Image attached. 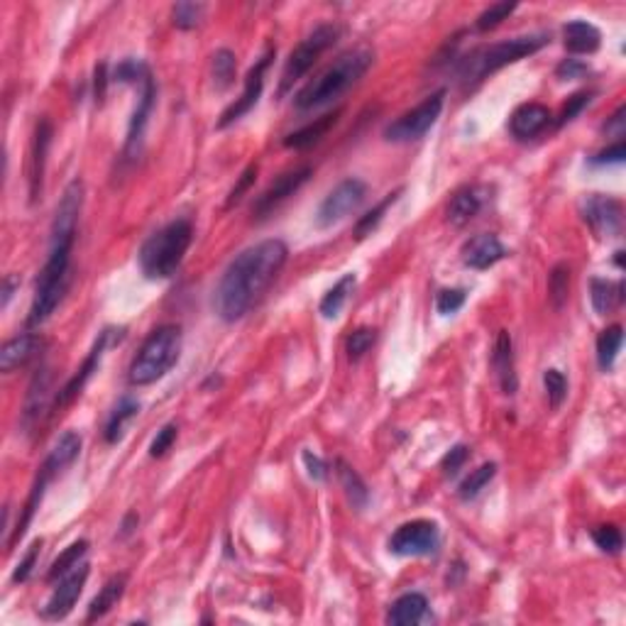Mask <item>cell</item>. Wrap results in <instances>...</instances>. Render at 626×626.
<instances>
[{"label": "cell", "instance_id": "6da1fadb", "mask_svg": "<svg viewBox=\"0 0 626 626\" xmlns=\"http://www.w3.org/2000/svg\"><path fill=\"white\" fill-rule=\"evenodd\" d=\"M289 247L277 237L262 240L237 255L218 282L213 306L220 321L235 323L257 306L272 287L282 267L287 264Z\"/></svg>", "mask_w": 626, "mask_h": 626}, {"label": "cell", "instance_id": "7a4b0ae2", "mask_svg": "<svg viewBox=\"0 0 626 626\" xmlns=\"http://www.w3.org/2000/svg\"><path fill=\"white\" fill-rule=\"evenodd\" d=\"M374 64V52L370 47H355L350 52L340 54L328 69H323L311 78L299 94L294 103L299 111H316L323 105H331L340 96H345L360 78L365 76Z\"/></svg>", "mask_w": 626, "mask_h": 626}, {"label": "cell", "instance_id": "3957f363", "mask_svg": "<svg viewBox=\"0 0 626 626\" xmlns=\"http://www.w3.org/2000/svg\"><path fill=\"white\" fill-rule=\"evenodd\" d=\"M74 237L76 235H52L49 257H47L42 272L37 277L32 306H30V313H27V328H40L52 316L61 299H64V291L69 287V264L71 250H74Z\"/></svg>", "mask_w": 626, "mask_h": 626}, {"label": "cell", "instance_id": "277c9868", "mask_svg": "<svg viewBox=\"0 0 626 626\" xmlns=\"http://www.w3.org/2000/svg\"><path fill=\"white\" fill-rule=\"evenodd\" d=\"M193 240V226L186 218H176L162 230L152 233L139 247V270L148 279L174 277L182 267L183 255L189 253Z\"/></svg>", "mask_w": 626, "mask_h": 626}, {"label": "cell", "instance_id": "5b68a950", "mask_svg": "<svg viewBox=\"0 0 626 626\" xmlns=\"http://www.w3.org/2000/svg\"><path fill=\"white\" fill-rule=\"evenodd\" d=\"M550 42V37L546 32H536V35H522L512 37V40H505V42L489 44V47H482V49H475L470 52L465 59L458 61V76L465 86H472V84H479L485 81L489 74L505 69L509 64L519 59H526L531 54H536L539 49H543L546 44Z\"/></svg>", "mask_w": 626, "mask_h": 626}, {"label": "cell", "instance_id": "8992f818", "mask_svg": "<svg viewBox=\"0 0 626 626\" xmlns=\"http://www.w3.org/2000/svg\"><path fill=\"white\" fill-rule=\"evenodd\" d=\"M179 353H182V328L176 323L159 326L149 333L142 348L138 350V355L132 357L128 380L135 387H148L162 380L176 365Z\"/></svg>", "mask_w": 626, "mask_h": 626}, {"label": "cell", "instance_id": "52a82bcc", "mask_svg": "<svg viewBox=\"0 0 626 626\" xmlns=\"http://www.w3.org/2000/svg\"><path fill=\"white\" fill-rule=\"evenodd\" d=\"M113 78H118L121 84H135L139 88L138 91V105H135V113L130 118V128H128V139H125V156L132 159V156L139 155V148H142V139H145V128H148L149 113L155 108L156 88L155 78L149 74V67L145 61L139 59H125L118 64Z\"/></svg>", "mask_w": 626, "mask_h": 626}, {"label": "cell", "instance_id": "ba28073f", "mask_svg": "<svg viewBox=\"0 0 626 626\" xmlns=\"http://www.w3.org/2000/svg\"><path fill=\"white\" fill-rule=\"evenodd\" d=\"M340 37V27L335 25H318L313 32L296 44V49L289 54L287 64H284V71H282V81H279V96H284L287 91L294 88V84L299 78H304L309 74L313 64L318 61L326 49H331L335 40Z\"/></svg>", "mask_w": 626, "mask_h": 626}, {"label": "cell", "instance_id": "9c48e42d", "mask_svg": "<svg viewBox=\"0 0 626 626\" xmlns=\"http://www.w3.org/2000/svg\"><path fill=\"white\" fill-rule=\"evenodd\" d=\"M445 103V91H435L428 98H424L421 103L414 105L411 111L401 113L397 121H391L384 128V139L387 142H397V145H407V142H416L426 135L435 125V121L441 118Z\"/></svg>", "mask_w": 626, "mask_h": 626}, {"label": "cell", "instance_id": "30bf717a", "mask_svg": "<svg viewBox=\"0 0 626 626\" xmlns=\"http://www.w3.org/2000/svg\"><path fill=\"white\" fill-rule=\"evenodd\" d=\"M438 546H441V531H438V523L428 522V519L401 523L389 539V550L401 558L434 556Z\"/></svg>", "mask_w": 626, "mask_h": 626}, {"label": "cell", "instance_id": "8fae6325", "mask_svg": "<svg viewBox=\"0 0 626 626\" xmlns=\"http://www.w3.org/2000/svg\"><path fill=\"white\" fill-rule=\"evenodd\" d=\"M367 199V183L360 179H343V182L333 189L318 206L316 213V223L318 228H331L340 220H345L350 213H355Z\"/></svg>", "mask_w": 626, "mask_h": 626}, {"label": "cell", "instance_id": "7c38bea8", "mask_svg": "<svg viewBox=\"0 0 626 626\" xmlns=\"http://www.w3.org/2000/svg\"><path fill=\"white\" fill-rule=\"evenodd\" d=\"M583 220L590 226V230L597 237H617L624 226V209L617 199L602 196V193H590L580 206Z\"/></svg>", "mask_w": 626, "mask_h": 626}, {"label": "cell", "instance_id": "4fadbf2b", "mask_svg": "<svg viewBox=\"0 0 626 626\" xmlns=\"http://www.w3.org/2000/svg\"><path fill=\"white\" fill-rule=\"evenodd\" d=\"M272 57H274V49H267V54L260 57V61L255 64L253 69L247 71L243 94H240V98H237L235 103H230L226 111H223L220 121H218V130H223L228 125H233L235 121H240L245 113H250L255 105H257V101H260L262 96V88H264V71H267V67L272 64Z\"/></svg>", "mask_w": 626, "mask_h": 626}, {"label": "cell", "instance_id": "5bb4252c", "mask_svg": "<svg viewBox=\"0 0 626 626\" xmlns=\"http://www.w3.org/2000/svg\"><path fill=\"white\" fill-rule=\"evenodd\" d=\"M88 573H91V568H88L86 563H81V566L74 568L71 573L59 577V583L54 587L52 597H49L47 604L42 607V617L52 619V622H59V619L67 617L71 609H74V604L78 602V597H81V592H84Z\"/></svg>", "mask_w": 626, "mask_h": 626}, {"label": "cell", "instance_id": "9a60e30c", "mask_svg": "<svg viewBox=\"0 0 626 626\" xmlns=\"http://www.w3.org/2000/svg\"><path fill=\"white\" fill-rule=\"evenodd\" d=\"M311 166H299L294 172H287V174L279 176L277 182L270 183L267 192H262V196H257V201H255L253 206V216L257 218V220L270 216L272 210L277 209V206H282L289 196H294V193L311 179Z\"/></svg>", "mask_w": 626, "mask_h": 626}, {"label": "cell", "instance_id": "2e32d148", "mask_svg": "<svg viewBox=\"0 0 626 626\" xmlns=\"http://www.w3.org/2000/svg\"><path fill=\"white\" fill-rule=\"evenodd\" d=\"M111 338H113V331H111V328H105V331L98 335V340L94 343V348H91L88 357L84 360V365L78 367L76 374H74L69 382L61 387L59 394H57V399H54V409H64V407H69L71 401L76 399L78 394H81V389L86 387L88 380L94 377V372H96L98 365H101V357H103Z\"/></svg>", "mask_w": 626, "mask_h": 626}, {"label": "cell", "instance_id": "e0dca14e", "mask_svg": "<svg viewBox=\"0 0 626 626\" xmlns=\"http://www.w3.org/2000/svg\"><path fill=\"white\" fill-rule=\"evenodd\" d=\"M462 264L470 270H489L495 267L496 262L505 260L506 247L499 243V237L492 233H479L475 237H470L468 243L462 245L461 250Z\"/></svg>", "mask_w": 626, "mask_h": 626}, {"label": "cell", "instance_id": "ac0fdd59", "mask_svg": "<svg viewBox=\"0 0 626 626\" xmlns=\"http://www.w3.org/2000/svg\"><path fill=\"white\" fill-rule=\"evenodd\" d=\"M550 111L543 103H523L509 118V132L516 139H531L550 125Z\"/></svg>", "mask_w": 626, "mask_h": 626}, {"label": "cell", "instance_id": "d6986e66", "mask_svg": "<svg viewBox=\"0 0 626 626\" xmlns=\"http://www.w3.org/2000/svg\"><path fill=\"white\" fill-rule=\"evenodd\" d=\"M492 367H495L496 380L505 394H516L519 389V377H516V362H514V343L509 331H499L495 340V353H492Z\"/></svg>", "mask_w": 626, "mask_h": 626}, {"label": "cell", "instance_id": "ffe728a7", "mask_svg": "<svg viewBox=\"0 0 626 626\" xmlns=\"http://www.w3.org/2000/svg\"><path fill=\"white\" fill-rule=\"evenodd\" d=\"M487 201V189L485 186H465L455 193L448 203V223L452 226H468L472 218L478 216Z\"/></svg>", "mask_w": 626, "mask_h": 626}, {"label": "cell", "instance_id": "44dd1931", "mask_svg": "<svg viewBox=\"0 0 626 626\" xmlns=\"http://www.w3.org/2000/svg\"><path fill=\"white\" fill-rule=\"evenodd\" d=\"M40 345H42V340L37 338L35 333H25V335L8 340L3 345V350H0V370L10 374L20 370V367H25L37 355Z\"/></svg>", "mask_w": 626, "mask_h": 626}, {"label": "cell", "instance_id": "7402d4cb", "mask_svg": "<svg viewBox=\"0 0 626 626\" xmlns=\"http://www.w3.org/2000/svg\"><path fill=\"white\" fill-rule=\"evenodd\" d=\"M49 142H52V125L47 118H42L37 122L35 142H32V169H30V196H32V201L40 199V193H42L44 162H47Z\"/></svg>", "mask_w": 626, "mask_h": 626}, {"label": "cell", "instance_id": "603a6c76", "mask_svg": "<svg viewBox=\"0 0 626 626\" xmlns=\"http://www.w3.org/2000/svg\"><path fill=\"white\" fill-rule=\"evenodd\" d=\"M563 44L573 54H595L600 49L602 35L587 20H573L563 27Z\"/></svg>", "mask_w": 626, "mask_h": 626}, {"label": "cell", "instance_id": "cb8c5ba5", "mask_svg": "<svg viewBox=\"0 0 626 626\" xmlns=\"http://www.w3.org/2000/svg\"><path fill=\"white\" fill-rule=\"evenodd\" d=\"M428 600L421 592H407L394 602L387 614V624L391 626H414L426 617Z\"/></svg>", "mask_w": 626, "mask_h": 626}, {"label": "cell", "instance_id": "d4e9b609", "mask_svg": "<svg viewBox=\"0 0 626 626\" xmlns=\"http://www.w3.org/2000/svg\"><path fill=\"white\" fill-rule=\"evenodd\" d=\"M338 118H340V111H333V113H326L321 115V118H316L313 122L304 125L301 130L287 135V138H284V148L306 149V148H313V145H318V142H321V139L326 138L333 128H335Z\"/></svg>", "mask_w": 626, "mask_h": 626}, {"label": "cell", "instance_id": "484cf974", "mask_svg": "<svg viewBox=\"0 0 626 626\" xmlns=\"http://www.w3.org/2000/svg\"><path fill=\"white\" fill-rule=\"evenodd\" d=\"M590 299L592 309L600 313V316H607L617 309L622 301H624V282H609V279L595 277L590 282Z\"/></svg>", "mask_w": 626, "mask_h": 626}, {"label": "cell", "instance_id": "4316f807", "mask_svg": "<svg viewBox=\"0 0 626 626\" xmlns=\"http://www.w3.org/2000/svg\"><path fill=\"white\" fill-rule=\"evenodd\" d=\"M335 475L340 479V487L345 489V496L348 502L353 505V509L362 512L370 502V489H367L365 479L357 475V470L353 465H348L345 461H335Z\"/></svg>", "mask_w": 626, "mask_h": 626}, {"label": "cell", "instance_id": "83f0119b", "mask_svg": "<svg viewBox=\"0 0 626 626\" xmlns=\"http://www.w3.org/2000/svg\"><path fill=\"white\" fill-rule=\"evenodd\" d=\"M125 585H128V575H122V573L113 575V577L101 587V592L94 597V602H91L86 622H96V619L105 617V614H108V612H111V609L122 600V595H125Z\"/></svg>", "mask_w": 626, "mask_h": 626}, {"label": "cell", "instance_id": "f1b7e54d", "mask_svg": "<svg viewBox=\"0 0 626 626\" xmlns=\"http://www.w3.org/2000/svg\"><path fill=\"white\" fill-rule=\"evenodd\" d=\"M78 452H81V435L74 434V431H64L42 465L47 470H52V475H57V472H61L64 468H69L71 462L76 461Z\"/></svg>", "mask_w": 626, "mask_h": 626}, {"label": "cell", "instance_id": "f546056e", "mask_svg": "<svg viewBox=\"0 0 626 626\" xmlns=\"http://www.w3.org/2000/svg\"><path fill=\"white\" fill-rule=\"evenodd\" d=\"M47 394H49V370H40L27 391L25 411H22V426L30 428L42 411H47Z\"/></svg>", "mask_w": 626, "mask_h": 626}, {"label": "cell", "instance_id": "4dcf8cb0", "mask_svg": "<svg viewBox=\"0 0 626 626\" xmlns=\"http://www.w3.org/2000/svg\"><path fill=\"white\" fill-rule=\"evenodd\" d=\"M622 343H624V328L619 323L609 326L600 333V338H597V365H600L602 372H609L614 367Z\"/></svg>", "mask_w": 626, "mask_h": 626}, {"label": "cell", "instance_id": "1f68e13d", "mask_svg": "<svg viewBox=\"0 0 626 626\" xmlns=\"http://www.w3.org/2000/svg\"><path fill=\"white\" fill-rule=\"evenodd\" d=\"M355 284L357 277L350 272V274H345V277H340L338 282H335V287L326 291V296L321 299V306H318L323 318H335V316L343 311V306H345V301H348L350 294H353Z\"/></svg>", "mask_w": 626, "mask_h": 626}, {"label": "cell", "instance_id": "d6a6232c", "mask_svg": "<svg viewBox=\"0 0 626 626\" xmlns=\"http://www.w3.org/2000/svg\"><path fill=\"white\" fill-rule=\"evenodd\" d=\"M139 411V404L135 399H125L118 404L113 409V414H111V418H108V424H105V441L108 443H118L122 438V434H125V426L130 424L132 418L138 416Z\"/></svg>", "mask_w": 626, "mask_h": 626}, {"label": "cell", "instance_id": "836d02e7", "mask_svg": "<svg viewBox=\"0 0 626 626\" xmlns=\"http://www.w3.org/2000/svg\"><path fill=\"white\" fill-rule=\"evenodd\" d=\"M88 553V541H74L64 553H61L57 560L52 563V568H49V573H47V583H57L59 577H64L67 573H71L74 568L78 566V560L86 556Z\"/></svg>", "mask_w": 626, "mask_h": 626}, {"label": "cell", "instance_id": "e575fe53", "mask_svg": "<svg viewBox=\"0 0 626 626\" xmlns=\"http://www.w3.org/2000/svg\"><path fill=\"white\" fill-rule=\"evenodd\" d=\"M495 475H496L495 462H485V465H479L478 470H472L468 478L462 479L461 487H458V496H461L462 502L475 499V496H478L482 489L487 487L492 479H495Z\"/></svg>", "mask_w": 626, "mask_h": 626}, {"label": "cell", "instance_id": "d590c367", "mask_svg": "<svg viewBox=\"0 0 626 626\" xmlns=\"http://www.w3.org/2000/svg\"><path fill=\"white\" fill-rule=\"evenodd\" d=\"M399 193H401V189H397V192H391V193H387L377 206H374L372 210H367L365 216L360 218L357 220V226H355V237L357 240H365L367 235H372L374 230H377V226L382 223V218H384V213H387V209H389L391 203H397V199H399Z\"/></svg>", "mask_w": 626, "mask_h": 626}, {"label": "cell", "instance_id": "8d00e7d4", "mask_svg": "<svg viewBox=\"0 0 626 626\" xmlns=\"http://www.w3.org/2000/svg\"><path fill=\"white\" fill-rule=\"evenodd\" d=\"M548 296H550V304L556 311L566 306L568 296H570V267L568 264L553 267L550 277H548Z\"/></svg>", "mask_w": 626, "mask_h": 626}, {"label": "cell", "instance_id": "74e56055", "mask_svg": "<svg viewBox=\"0 0 626 626\" xmlns=\"http://www.w3.org/2000/svg\"><path fill=\"white\" fill-rule=\"evenodd\" d=\"M213 84H216L218 91H226L235 78V69H237V61H235V54L230 49H218L213 54Z\"/></svg>", "mask_w": 626, "mask_h": 626}, {"label": "cell", "instance_id": "f35d334b", "mask_svg": "<svg viewBox=\"0 0 626 626\" xmlns=\"http://www.w3.org/2000/svg\"><path fill=\"white\" fill-rule=\"evenodd\" d=\"M516 8H519L516 3H495V5H489L487 10H482V13H479V18L475 20L478 32H489V30L499 27Z\"/></svg>", "mask_w": 626, "mask_h": 626}, {"label": "cell", "instance_id": "ab89813d", "mask_svg": "<svg viewBox=\"0 0 626 626\" xmlns=\"http://www.w3.org/2000/svg\"><path fill=\"white\" fill-rule=\"evenodd\" d=\"M203 13H206L203 3H176L172 8V22L179 30H193V27L201 25Z\"/></svg>", "mask_w": 626, "mask_h": 626}, {"label": "cell", "instance_id": "60d3db41", "mask_svg": "<svg viewBox=\"0 0 626 626\" xmlns=\"http://www.w3.org/2000/svg\"><path fill=\"white\" fill-rule=\"evenodd\" d=\"M374 343H377V328H370V326H362L348 335L345 340V350H348L350 360H360L365 357V353H370Z\"/></svg>", "mask_w": 626, "mask_h": 626}, {"label": "cell", "instance_id": "b9f144b4", "mask_svg": "<svg viewBox=\"0 0 626 626\" xmlns=\"http://www.w3.org/2000/svg\"><path fill=\"white\" fill-rule=\"evenodd\" d=\"M543 387H546V397L550 409H560V404H563L568 397V382L566 377H563V372L546 370V372H543Z\"/></svg>", "mask_w": 626, "mask_h": 626}, {"label": "cell", "instance_id": "7bdbcfd3", "mask_svg": "<svg viewBox=\"0 0 626 626\" xmlns=\"http://www.w3.org/2000/svg\"><path fill=\"white\" fill-rule=\"evenodd\" d=\"M592 541L597 543V548H600V550H604V553H612V556H617L619 550H622V546H624L622 531H619L614 523H604V526H597V529L592 531Z\"/></svg>", "mask_w": 626, "mask_h": 626}, {"label": "cell", "instance_id": "ee69618b", "mask_svg": "<svg viewBox=\"0 0 626 626\" xmlns=\"http://www.w3.org/2000/svg\"><path fill=\"white\" fill-rule=\"evenodd\" d=\"M465 299H468L465 289H441L438 296H435V311L443 313V316H451V313L461 311Z\"/></svg>", "mask_w": 626, "mask_h": 626}, {"label": "cell", "instance_id": "f6af8a7d", "mask_svg": "<svg viewBox=\"0 0 626 626\" xmlns=\"http://www.w3.org/2000/svg\"><path fill=\"white\" fill-rule=\"evenodd\" d=\"M40 548H42V541L37 539L32 546L27 548V553L22 556V560L18 563V568L13 570V583H25V580H30V575H32V570H35L37 566V558H40Z\"/></svg>", "mask_w": 626, "mask_h": 626}, {"label": "cell", "instance_id": "bcb514c9", "mask_svg": "<svg viewBox=\"0 0 626 626\" xmlns=\"http://www.w3.org/2000/svg\"><path fill=\"white\" fill-rule=\"evenodd\" d=\"M255 179H257V165H250L247 169H245L243 174H240V179H237V183L230 189V193H228L226 209H233L235 203H240V201L245 199V193L250 192V186L255 183Z\"/></svg>", "mask_w": 626, "mask_h": 626}, {"label": "cell", "instance_id": "7dc6e473", "mask_svg": "<svg viewBox=\"0 0 626 626\" xmlns=\"http://www.w3.org/2000/svg\"><path fill=\"white\" fill-rule=\"evenodd\" d=\"M470 458V448L468 445H452L451 451L445 452V458L441 461V468H443L445 478H452V475H458L462 470V465L468 462Z\"/></svg>", "mask_w": 626, "mask_h": 626}, {"label": "cell", "instance_id": "c3c4849f", "mask_svg": "<svg viewBox=\"0 0 626 626\" xmlns=\"http://www.w3.org/2000/svg\"><path fill=\"white\" fill-rule=\"evenodd\" d=\"M176 434H179L176 424H166L162 431H156L155 441H152V445H149V455H152V458H162V455H166V451H172V445H174Z\"/></svg>", "mask_w": 626, "mask_h": 626}, {"label": "cell", "instance_id": "681fc988", "mask_svg": "<svg viewBox=\"0 0 626 626\" xmlns=\"http://www.w3.org/2000/svg\"><path fill=\"white\" fill-rule=\"evenodd\" d=\"M585 74H590V67L580 59H563L558 64L556 76L560 81H573V78H583Z\"/></svg>", "mask_w": 626, "mask_h": 626}, {"label": "cell", "instance_id": "f907efd6", "mask_svg": "<svg viewBox=\"0 0 626 626\" xmlns=\"http://www.w3.org/2000/svg\"><path fill=\"white\" fill-rule=\"evenodd\" d=\"M590 94H575L573 98H568V103L563 105V113H560V118H558V128H563L566 122H570V121H575V115L580 113L583 111L585 105L590 103Z\"/></svg>", "mask_w": 626, "mask_h": 626}, {"label": "cell", "instance_id": "816d5d0a", "mask_svg": "<svg viewBox=\"0 0 626 626\" xmlns=\"http://www.w3.org/2000/svg\"><path fill=\"white\" fill-rule=\"evenodd\" d=\"M626 156V145L624 139H619V142H614L612 148L602 149L600 155L592 156V165H619V162H624Z\"/></svg>", "mask_w": 626, "mask_h": 626}, {"label": "cell", "instance_id": "f5cc1de1", "mask_svg": "<svg viewBox=\"0 0 626 626\" xmlns=\"http://www.w3.org/2000/svg\"><path fill=\"white\" fill-rule=\"evenodd\" d=\"M304 465L306 470H309V475H311L313 479H326L328 478V468H326V462L318 458V455H313L311 451H304Z\"/></svg>", "mask_w": 626, "mask_h": 626}, {"label": "cell", "instance_id": "db71d44e", "mask_svg": "<svg viewBox=\"0 0 626 626\" xmlns=\"http://www.w3.org/2000/svg\"><path fill=\"white\" fill-rule=\"evenodd\" d=\"M105 86H108V67H105V64H98L96 78H94V94H96V103H103Z\"/></svg>", "mask_w": 626, "mask_h": 626}, {"label": "cell", "instance_id": "11a10c76", "mask_svg": "<svg viewBox=\"0 0 626 626\" xmlns=\"http://www.w3.org/2000/svg\"><path fill=\"white\" fill-rule=\"evenodd\" d=\"M626 115V105H619V111L614 115H612V121H609V125H607V132H617L619 138L624 135V118Z\"/></svg>", "mask_w": 626, "mask_h": 626}, {"label": "cell", "instance_id": "9f6ffc18", "mask_svg": "<svg viewBox=\"0 0 626 626\" xmlns=\"http://www.w3.org/2000/svg\"><path fill=\"white\" fill-rule=\"evenodd\" d=\"M20 287V282L13 274H8V277L3 279V309L10 304V299H13V294H15V289Z\"/></svg>", "mask_w": 626, "mask_h": 626}, {"label": "cell", "instance_id": "6f0895ef", "mask_svg": "<svg viewBox=\"0 0 626 626\" xmlns=\"http://www.w3.org/2000/svg\"><path fill=\"white\" fill-rule=\"evenodd\" d=\"M614 262H617V267H624V253H622V250H619V253H617Z\"/></svg>", "mask_w": 626, "mask_h": 626}]
</instances>
